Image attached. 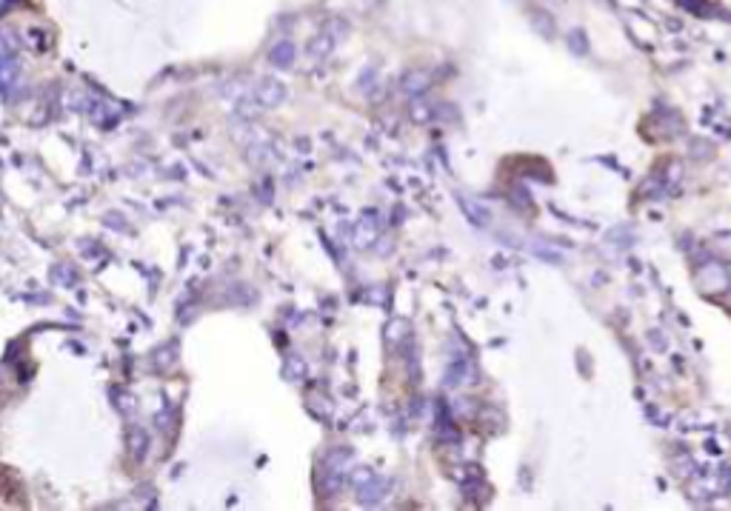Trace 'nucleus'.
<instances>
[{"mask_svg":"<svg viewBox=\"0 0 731 511\" xmlns=\"http://www.w3.org/2000/svg\"><path fill=\"white\" fill-rule=\"evenodd\" d=\"M335 43H337V35L332 32V26H326V32H320V35L306 46V55H312V58H326L329 51L335 49Z\"/></svg>","mask_w":731,"mask_h":511,"instance_id":"3","label":"nucleus"},{"mask_svg":"<svg viewBox=\"0 0 731 511\" xmlns=\"http://www.w3.org/2000/svg\"><path fill=\"white\" fill-rule=\"evenodd\" d=\"M423 83H426V74H423V72H412L409 77H405V89H409V92H420Z\"/></svg>","mask_w":731,"mask_h":511,"instance_id":"8","label":"nucleus"},{"mask_svg":"<svg viewBox=\"0 0 731 511\" xmlns=\"http://www.w3.org/2000/svg\"><path fill=\"white\" fill-rule=\"evenodd\" d=\"M268 60H272L275 66H280V69H289V66L294 63V46H291V40L275 43V49L268 51Z\"/></svg>","mask_w":731,"mask_h":511,"instance_id":"4","label":"nucleus"},{"mask_svg":"<svg viewBox=\"0 0 731 511\" xmlns=\"http://www.w3.org/2000/svg\"><path fill=\"white\" fill-rule=\"evenodd\" d=\"M0 3H3V6H15V3H20V0H0Z\"/></svg>","mask_w":731,"mask_h":511,"instance_id":"10","label":"nucleus"},{"mask_svg":"<svg viewBox=\"0 0 731 511\" xmlns=\"http://www.w3.org/2000/svg\"><path fill=\"white\" fill-rule=\"evenodd\" d=\"M286 378L289 380H300L303 374H306V363H303V357H297V355H291L289 360H286Z\"/></svg>","mask_w":731,"mask_h":511,"instance_id":"7","label":"nucleus"},{"mask_svg":"<svg viewBox=\"0 0 731 511\" xmlns=\"http://www.w3.org/2000/svg\"><path fill=\"white\" fill-rule=\"evenodd\" d=\"M286 97V86L280 83V80H263V83L257 86L255 92V100L260 106H266V109H275V106H280Z\"/></svg>","mask_w":731,"mask_h":511,"instance_id":"1","label":"nucleus"},{"mask_svg":"<svg viewBox=\"0 0 731 511\" xmlns=\"http://www.w3.org/2000/svg\"><path fill=\"white\" fill-rule=\"evenodd\" d=\"M129 448L134 457H143L146 448H149V435L143 432V428H131L129 432Z\"/></svg>","mask_w":731,"mask_h":511,"instance_id":"5","label":"nucleus"},{"mask_svg":"<svg viewBox=\"0 0 731 511\" xmlns=\"http://www.w3.org/2000/svg\"><path fill=\"white\" fill-rule=\"evenodd\" d=\"M383 489H386L383 482H380V486H377V477H371V480L366 482V486H363V489H358V492H360V500H363L366 505H371V503H380V497H383Z\"/></svg>","mask_w":731,"mask_h":511,"instance_id":"6","label":"nucleus"},{"mask_svg":"<svg viewBox=\"0 0 731 511\" xmlns=\"http://www.w3.org/2000/svg\"><path fill=\"white\" fill-rule=\"evenodd\" d=\"M17 80H20V66L12 55H0V89L9 92L17 86Z\"/></svg>","mask_w":731,"mask_h":511,"instance_id":"2","label":"nucleus"},{"mask_svg":"<svg viewBox=\"0 0 731 511\" xmlns=\"http://www.w3.org/2000/svg\"><path fill=\"white\" fill-rule=\"evenodd\" d=\"M371 477H374L371 471H366V469H358L355 474H351V486H355V489H363V486H366V482H369Z\"/></svg>","mask_w":731,"mask_h":511,"instance_id":"9","label":"nucleus"}]
</instances>
